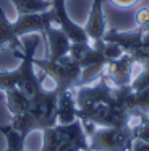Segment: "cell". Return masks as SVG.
<instances>
[{
  "label": "cell",
  "instance_id": "obj_1",
  "mask_svg": "<svg viewBox=\"0 0 149 151\" xmlns=\"http://www.w3.org/2000/svg\"><path fill=\"white\" fill-rule=\"evenodd\" d=\"M57 89H45L42 86L39 91L29 96V107L24 114L13 117L11 127L16 128L23 137H28L34 130H45L57 125Z\"/></svg>",
  "mask_w": 149,
  "mask_h": 151
},
{
  "label": "cell",
  "instance_id": "obj_8",
  "mask_svg": "<svg viewBox=\"0 0 149 151\" xmlns=\"http://www.w3.org/2000/svg\"><path fill=\"white\" fill-rule=\"evenodd\" d=\"M104 2L105 0H92L91 5V12L87 21L84 24V31H86L89 41H100L107 31V23H105V13H104Z\"/></svg>",
  "mask_w": 149,
  "mask_h": 151
},
{
  "label": "cell",
  "instance_id": "obj_15",
  "mask_svg": "<svg viewBox=\"0 0 149 151\" xmlns=\"http://www.w3.org/2000/svg\"><path fill=\"white\" fill-rule=\"evenodd\" d=\"M0 132H2V135L6 140V150L5 151H26V148H24L26 138L23 137L16 128H13L11 124L2 125V127H0Z\"/></svg>",
  "mask_w": 149,
  "mask_h": 151
},
{
  "label": "cell",
  "instance_id": "obj_22",
  "mask_svg": "<svg viewBox=\"0 0 149 151\" xmlns=\"http://www.w3.org/2000/svg\"><path fill=\"white\" fill-rule=\"evenodd\" d=\"M84 151H89V150H84Z\"/></svg>",
  "mask_w": 149,
  "mask_h": 151
},
{
  "label": "cell",
  "instance_id": "obj_16",
  "mask_svg": "<svg viewBox=\"0 0 149 151\" xmlns=\"http://www.w3.org/2000/svg\"><path fill=\"white\" fill-rule=\"evenodd\" d=\"M138 119H139L138 125L131 127L133 137H135V140H141V141L149 143V117H148V114H141Z\"/></svg>",
  "mask_w": 149,
  "mask_h": 151
},
{
  "label": "cell",
  "instance_id": "obj_10",
  "mask_svg": "<svg viewBox=\"0 0 149 151\" xmlns=\"http://www.w3.org/2000/svg\"><path fill=\"white\" fill-rule=\"evenodd\" d=\"M78 119V106L71 89L58 93L57 99V124L67 125Z\"/></svg>",
  "mask_w": 149,
  "mask_h": 151
},
{
  "label": "cell",
  "instance_id": "obj_4",
  "mask_svg": "<svg viewBox=\"0 0 149 151\" xmlns=\"http://www.w3.org/2000/svg\"><path fill=\"white\" fill-rule=\"evenodd\" d=\"M89 151H131V127H94L87 133Z\"/></svg>",
  "mask_w": 149,
  "mask_h": 151
},
{
  "label": "cell",
  "instance_id": "obj_5",
  "mask_svg": "<svg viewBox=\"0 0 149 151\" xmlns=\"http://www.w3.org/2000/svg\"><path fill=\"white\" fill-rule=\"evenodd\" d=\"M136 62L131 54L125 52L122 57H118L115 60H110L107 63L105 70H104V76L115 88L128 86V85H131V80H133V65Z\"/></svg>",
  "mask_w": 149,
  "mask_h": 151
},
{
  "label": "cell",
  "instance_id": "obj_13",
  "mask_svg": "<svg viewBox=\"0 0 149 151\" xmlns=\"http://www.w3.org/2000/svg\"><path fill=\"white\" fill-rule=\"evenodd\" d=\"M65 141V133L60 124L42 130V148L41 151H57V148Z\"/></svg>",
  "mask_w": 149,
  "mask_h": 151
},
{
  "label": "cell",
  "instance_id": "obj_7",
  "mask_svg": "<svg viewBox=\"0 0 149 151\" xmlns=\"http://www.w3.org/2000/svg\"><path fill=\"white\" fill-rule=\"evenodd\" d=\"M143 36L144 31L141 28H135L131 31H120V29H107L102 39L109 42H115L122 47L125 52L131 54L143 47Z\"/></svg>",
  "mask_w": 149,
  "mask_h": 151
},
{
  "label": "cell",
  "instance_id": "obj_2",
  "mask_svg": "<svg viewBox=\"0 0 149 151\" xmlns=\"http://www.w3.org/2000/svg\"><path fill=\"white\" fill-rule=\"evenodd\" d=\"M39 46V37H31L24 44L23 50H13V55L21 60L18 68L15 70H3L0 72V89L5 91L10 88H18L24 94L32 96L36 91L42 88L44 73L42 76H37L34 70V54Z\"/></svg>",
  "mask_w": 149,
  "mask_h": 151
},
{
  "label": "cell",
  "instance_id": "obj_9",
  "mask_svg": "<svg viewBox=\"0 0 149 151\" xmlns=\"http://www.w3.org/2000/svg\"><path fill=\"white\" fill-rule=\"evenodd\" d=\"M44 39L47 42V50H49V60H58L62 57L68 55L70 52L71 41L68 39V36L63 33L62 28H55L54 24L47 28L44 34Z\"/></svg>",
  "mask_w": 149,
  "mask_h": 151
},
{
  "label": "cell",
  "instance_id": "obj_3",
  "mask_svg": "<svg viewBox=\"0 0 149 151\" xmlns=\"http://www.w3.org/2000/svg\"><path fill=\"white\" fill-rule=\"evenodd\" d=\"M34 65L42 70V73L50 76L55 83V89L58 93L67 89L78 88L81 78V67L74 59L65 55L58 60L49 59H34Z\"/></svg>",
  "mask_w": 149,
  "mask_h": 151
},
{
  "label": "cell",
  "instance_id": "obj_17",
  "mask_svg": "<svg viewBox=\"0 0 149 151\" xmlns=\"http://www.w3.org/2000/svg\"><path fill=\"white\" fill-rule=\"evenodd\" d=\"M135 109L138 112V117L141 114H149V86L135 91Z\"/></svg>",
  "mask_w": 149,
  "mask_h": 151
},
{
  "label": "cell",
  "instance_id": "obj_11",
  "mask_svg": "<svg viewBox=\"0 0 149 151\" xmlns=\"http://www.w3.org/2000/svg\"><path fill=\"white\" fill-rule=\"evenodd\" d=\"M2 46H11L13 50L24 49V44H21V41H19L15 21H10L3 8L0 7V47Z\"/></svg>",
  "mask_w": 149,
  "mask_h": 151
},
{
  "label": "cell",
  "instance_id": "obj_18",
  "mask_svg": "<svg viewBox=\"0 0 149 151\" xmlns=\"http://www.w3.org/2000/svg\"><path fill=\"white\" fill-rule=\"evenodd\" d=\"M135 24L136 28H141L143 31L148 29L149 26V8H139L138 12L135 13Z\"/></svg>",
  "mask_w": 149,
  "mask_h": 151
},
{
  "label": "cell",
  "instance_id": "obj_12",
  "mask_svg": "<svg viewBox=\"0 0 149 151\" xmlns=\"http://www.w3.org/2000/svg\"><path fill=\"white\" fill-rule=\"evenodd\" d=\"M5 98H6V107L11 112L13 117H18V115L24 114L29 107V96L24 94L21 89L18 88H10L5 89Z\"/></svg>",
  "mask_w": 149,
  "mask_h": 151
},
{
  "label": "cell",
  "instance_id": "obj_19",
  "mask_svg": "<svg viewBox=\"0 0 149 151\" xmlns=\"http://www.w3.org/2000/svg\"><path fill=\"white\" fill-rule=\"evenodd\" d=\"M110 4L117 8H122V10H126V8H133L135 5H138L141 0H109Z\"/></svg>",
  "mask_w": 149,
  "mask_h": 151
},
{
  "label": "cell",
  "instance_id": "obj_6",
  "mask_svg": "<svg viewBox=\"0 0 149 151\" xmlns=\"http://www.w3.org/2000/svg\"><path fill=\"white\" fill-rule=\"evenodd\" d=\"M50 2H52L50 8L54 10L55 17H57V24H60V28L68 36V39L71 42H89V37H87L84 28L76 24L68 15L67 0H50Z\"/></svg>",
  "mask_w": 149,
  "mask_h": 151
},
{
  "label": "cell",
  "instance_id": "obj_20",
  "mask_svg": "<svg viewBox=\"0 0 149 151\" xmlns=\"http://www.w3.org/2000/svg\"><path fill=\"white\" fill-rule=\"evenodd\" d=\"M57 151H83V150H81L80 145L73 143V141H70V140H65L63 143L57 148Z\"/></svg>",
  "mask_w": 149,
  "mask_h": 151
},
{
  "label": "cell",
  "instance_id": "obj_21",
  "mask_svg": "<svg viewBox=\"0 0 149 151\" xmlns=\"http://www.w3.org/2000/svg\"><path fill=\"white\" fill-rule=\"evenodd\" d=\"M131 151H149V143L141 141V140H135L133 141V146H131Z\"/></svg>",
  "mask_w": 149,
  "mask_h": 151
},
{
  "label": "cell",
  "instance_id": "obj_14",
  "mask_svg": "<svg viewBox=\"0 0 149 151\" xmlns=\"http://www.w3.org/2000/svg\"><path fill=\"white\" fill-rule=\"evenodd\" d=\"M13 7L16 8L18 15H28V13H41L52 7L50 0H10Z\"/></svg>",
  "mask_w": 149,
  "mask_h": 151
}]
</instances>
